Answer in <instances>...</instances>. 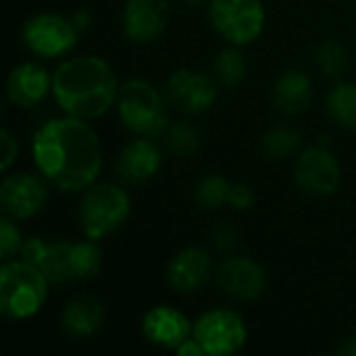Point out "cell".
Segmentation results:
<instances>
[{
  "instance_id": "6da1fadb",
  "label": "cell",
  "mask_w": 356,
  "mask_h": 356,
  "mask_svg": "<svg viewBox=\"0 0 356 356\" xmlns=\"http://www.w3.org/2000/svg\"><path fill=\"white\" fill-rule=\"evenodd\" d=\"M31 156L38 173L60 192H83L102 171V144L86 119L58 117L33 134Z\"/></svg>"
},
{
  "instance_id": "7a4b0ae2",
  "label": "cell",
  "mask_w": 356,
  "mask_h": 356,
  "mask_svg": "<svg viewBox=\"0 0 356 356\" xmlns=\"http://www.w3.org/2000/svg\"><path fill=\"white\" fill-rule=\"evenodd\" d=\"M119 79L113 67L94 54L63 60L52 73V98L56 106L77 119L106 115L119 96Z\"/></svg>"
},
{
  "instance_id": "3957f363",
  "label": "cell",
  "mask_w": 356,
  "mask_h": 356,
  "mask_svg": "<svg viewBox=\"0 0 356 356\" xmlns=\"http://www.w3.org/2000/svg\"><path fill=\"white\" fill-rule=\"evenodd\" d=\"M48 277L23 259L4 261L0 267V313L13 321L35 317L48 300Z\"/></svg>"
},
{
  "instance_id": "277c9868",
  "label": "cell",
  "mask_w": 356,
  "mask_h": 356,
  "mask_svg": "<svg viewBox=\"0 0 356 356\" xmlns=\"http://www.w3.org/2000/svg\"><path fill=\"white\" fill-rule=\"evenodd\" d=\"M117 111L125 129L142 138L165 136L169 127L167 96H163L161 90H156L150 81L140 77L127 79L119 88Z\"/></svg>"
},
{
  "instance_id": "5b68a950",
  "label": "cell",
  "mask_w": 356,
  "mask_h": 356,
  "mask_svg": "<svg viewBox=\"0 0 356 356\" xmlns=\"http://www.w3.org/2000/svg\"><path fill=\"white\" fill-rule=\"evenodd\" d=\"M131 215V198L127 190L111 181H96L79 200V225L86 238L104 240L115 234Z\"/></svg>"
},
{
  "instance_id": "8992f818",
  "label": "cell",
  "mask_w": 356,
  "mask_h": 356,
  "mask_svg": "<svg viewBox=\"0 0 356 356\" xmlns=\"http://www.w3.org/2000/svg\"><path fill=\"white\" fill-rule=\"evenodd\" d=\"M102 267V250L96 240H79V242H50L48 252L40 265L50 284H67V282H86L100 273Z\"/></svg>"
},
{
  "instance_id": "52a82bcc",
  "label": "cell",
  "mask_w": 356,
  "mask_h": 356,
  "mask_svg": "<svg viewBox=\"0 0 356 356\" xmlns=\"http://www.w3.org/2000/svg\"><path fill=\"white\" fill-rule=\"evenodd\" d=\"M209 19L227 44L242 48L263 33L267 15L263 0H211Z\"/></svg>"
},
{
  "instance_id": "ba28073f",
  "label": "cell",
  "mask_w": 356,
  "mask_h": 356,
  "mask_svg": "<svg viewBox=\"0 0 356 356\" xmlns=\"http://www.w3.org/2000/svg\"><path fill=\"white\" fill-rule=\"evenodd\" d=\"M192 336L207 356H229L246 346L248 327L240 313L232 309H211L194 321Z\"/></svg>"
},
{
  "instance_id": "9c48e42d",
  "label": "cell",
  "mask_w": 356,
  "mask_h": 356,
  "mask_svg": "<svg viewBox=\"0 0 356 356\" xmlns=\"http://www.w3.org/2000/svg\"><path fill=\"white\" fill-rule=\"evenodd\" d=\"M21 35L29 52L35 56L60 58L75 48L79 29L71 17L58 13H38L23 23Z\"/></svg>"
},
{
  "instance_id": "30bf717a",
  "label": "cell",
  "mask_w": 356,
  "mask_h": 356,
  "mask_svg": "<svg viewBox=\"0 0 356 356\" xmlns=\"http://www.w3.org/2000/svg\"><path fill=\"white\" fill-rule=\"evenodd\" d=\"M342 181V169L327 144H313L294 156V184L311 196H334Z\"/></svg>"
},
{
  "instance_id": "8fae6325",
  "label": "cell",
  "mask_w": 356,
  "mask_h": 356,
  "mask_svg": "<svg viewBox=\"0 0 356 356\" xmlns=\"http://www.w3.org/2000/svg\"><path fill=\"white\" fill-rule=\"evenodd\" d=\"M165 96L171 106L186 115L207 113L219 98L215 75L196 69H177L165 83Z\"/></svg>"
},
{
  "instance_id": "7c38bea8",
  "label": "cell",
  "mask_w": 356,
  "mask_h": 356,
  "mask_svg": "<svg viewBox=\"0 0 356 356\" xmlns=\"http://www.w3.org/2000/svg\"><path fill=\"white\" fill-rule=\"evenodd\" d=\"M48 181L27 171L10 173L0 186V204L4 215L25 221L35 217L48 200Z\"/></svg>"
},
{
  "instance_id": "4fadbf2b",
  "label": "cell",
  "mask_w": 356,
  "mask_h": 356,
  "mask_svg": "<svg viewBox=\"0 0 356 356\" xmlns=\"http://www.w3.org/2000/svg\"><path fill=\"white\" fill-rule=\"evenodd\" d=\"M215 277L225 296L242 302H252L261 298L267 290V273L263 265H259L250 257H225L219 263Z\"/></svg>"
},
{
  "instance_id": "5bb4252c",
  "label": "cell",
  "mask_w": 356,
  "mask_h": 356,
  "mask_svg": "<svg viewBox=\"0 0 356 356\" xmlns=\"http://www.w3.org/2000/svg\"><path fill=\"white\" fill-rule=\"evenodd\" d=\"M169 23L167 0H127L123 6V31L134 44L156 42Z\"/></svg>"
},
{
  "instance_id": "9a60e30c",
  "label": "cell",
  "mask_w": 356,
  "mask_h": 356,
  "mask_svg": "<svg viewBox=\"0 0 356 356\" xmlns=\"http://www.w3.org/2000/svg\"><path fill=\"white\" fill-rule=\"evenodd\" d=\"M52 94V73L33 60H25L10 69L6 77L8 102L19 108H33Z\"/></svg>"
},
{
  "instance_id": "2e32d148",
  "label": "cell",
  "mask_w": 356,
  "mask_h": 356,
  "mask_svg": "<svg viewBox=\"0 0 356 356\" xmlns=\"http://www.w3.org/2000/svg\"><path fill=\"white\" fill-rule=\"evenodd\" d=\"M213 275V257L202 246H186L167 263V282L179 294H192Z\"/></svg>"
},
{
  "instance_id": "e0dca14e",
  "label": "cell",
  "mask_w": 356,
  "mask_h": 356,
  "mask_svg": "<svg viewBox=\"0 0 356 356\" xmlns=\"http://www.w3.org/2000/svg\"><path fill=\"white\" fill-rule=\"evenodd\" d=\"M194 323L175 307L159 305L150 309L142 319V336L161 348L175 350L181 342L192 338Z\"/></svg>"
},
{
  "instance_id": "ac0fdd59",
  "label": "cell",
  "mask_w": 356,
  "mask_h": 356,
  "mask_svg": "<svg viewBox=\"0 0 356 356\" xmlns=\"http://www.w3.org/2000/svg\"><path fill=\"white\" fill-rule=\"evenodd\" d=\"M163 165V154L152 138L138 136L131 140L117 159V173L121 181L129 186H140L150 181Z\"/></svg>"
},
{
  "instance_id": "d6986e66",
  "label": "cell",
  "mask_w": 356,
  "mask_h": 356,
  "mask_svg": "<svg viewBox=\"0 0 356 356\" xmlns=\"http://www.w3.org/2000/svg\"><path fill=\"white\" fill-rule=\"evenodd\" d=\"M104 323V305L94 296H77L69 300L60 313V327L75 340L92 338Z\"/></svg>"
},
{
  "instance_id": "ffe728a7",
  "label": "cell",
  "mask_w": 356,
  "mask_h": 356,
  "mask_svg": "<svg viewBox=\"0 0 356 356\" xmlns=\"http://www.w3.org/2000/svg\"><path fill=\"white\" fill-rule=\"evenodd\" d=\"M315 90H313V81L307 73L290 69L286 73H282L275 83H273V104L280 113L296 117L300 113H305L311 102H313Z\"/></svg>"
},
{
  "instance_id": "44dd1931",
  "label": "cell",
  "mask_w": 356,
  "mask_h": 356,
  "mask_svg": "<svg viewBox=\"0 0 356 356\" xmlns=\"http://www.w3.org/2000/svg\"><path fill=\"white\" fill-rule=\"evenodd\" d=\"M325 108L330 119L348 131H356V83L355 81H340L336 83L327 98Z\"/></svg>"
},
{
  "instance_id": "7402d4cb",
  "label": "cell",
  "mask_w": 356,
  "mask_h": 356,
  "mask_svg": "<svg viewBox=\"0 0 356 356\" xmlns=\"http://www.w3.org/2000/svg\"><path fill=\"white\" fill-rule=\"evenodd\" d=\"M248 73V63L244 52L240 50V46H227L225 50H221L213 63V75L215 79L225 86V88H236L246 79Z\"/></svg>"
},
{
  "instance_id": "603a6c76",
  "label": "cell",
  "mask_w": 356,
  "mask_h": 356,
  "mask_svg": "<svg viewBox=\"0 0 356 356\" xmlns=\"http://www.w3.org/2000/svg\"><path fill=\"white\" fill-rule=\"evenodd\" d=\"M302 148V134L290 125H275L263 136V150L271 159L296 156Z\"/></svg>"
},
{
  "instance_id": "cb8c5ba5",
  "label": "cell",
  "mask_w": 356,
  "mask_h": 356,
  "mask_svg": "<svg viewBox=\"0 0 356 356\" xmlns=\"http://www.w3.org/2000/svg\"><path fill=\"white\" fill-rule=\"evenodd\" d=\"M165 144H167L171 154L188 159V156H194L200 150L202 134L190 121H175L165 131Z\"/></svg>"
},
{
  "instance_id": "d4e9b609",
  "label": "cell",
  "mask_w": 356,
  "mask_h": 356,
  "mask_svg": "<svg viewBox=\"0 0 356 356\" xmlns=\"http://www.w3.org/2000/svg\"><path fill=\"white\" fill-rule=\"evenodd\" d=\"M232 184L219 173H207L194 188V200L204 211H219L229 200Z\"/></svg>"
},
{
  "instance_id": "484cf974",
  "label": "cell",
  "mask_w": 356,
  "mask_h": 356,
  "mask_svg": "<svg viewBox=\"0 0 356 356\" xmlns=\"http://www.w3.org/2000/svg\"><path fill=\"white\" fill-rule=\"evenodd\" d=\"M315 63L327 77H340L348 69V54L346 48L338 40H325L317 48Z\"/></svg>"
},
{
  "instance_id": "4316f807",
  "label": "cell",
  "mask_w": 356,
  "mask_h": 356,
  "mask_svg": "<svg viewBox=\"0 0 356 356\" xmlns=\"http://www.w3.org/2000/svg\"><path fill=\"white\" fill-rule=\"evenodd\" d=\"M23 240L25 238L21 236V229L17 227V219L2 215V219H0V259H2V263L10 261L15 254H19Z\"/></svg>"
},
{
  "instance_id": "83f0119b",
  "label": "cell",
  "mask_w": 356,
  "mask_h": 356,
  "mask_svg": "<svg viewBox=\"0 0 356 356\" xmlns=\"http://www.w3.org/2000/svg\"><path fill=\"white\" fill-rule=\"evenodd\" d=\"M0 169L6 173L15 163H17V156H19V142L17 138L13 136L10 129H2L0 131Z\"/></svg>"
},
{
  "instance_id": "f1b7e54d",
  "label": "cell",
  "mask_w": 356,
  "mask_h": 356,
  "mask_svg": "<svg viewBox=\"0 0 356 356\" xmlns=\"http://www.w3.org/2000/svg\"><path fill=\"white\" fill-rule=\"evenodd\" d=\"M48 246H50V242H44L42 238H25L21 244V250H19V259L40 267L48 252Z\"/></svg>"
},
{
  "instance_id": "f546056e",
  "label": "cell",
  "mask_w": 356,
  "mask_h": 356,
  "mask_svg": "<svg viewBox=\"0 0 356 356\" xmlns=\"http://www.w3.org/2000/svg\"><path fill=\"white\" fill-rule=\"evenodd\" d=\"M252 204H254V192H252V188L248 184H242V181L232 184L227 207H232L234 211L244 213V211L252 209Z\"/></svg>"
},
{
  "instance_id": "4dcf8cb0",
  "label": "cell",
  "mask_w": 356,
  "mask_h": 356,
  "mask_svg": "<svg viewBox=\"0 0 356 356\" xmlns=\"http://www.w3.org/2000/svg\"><path fill=\"white\" fill-rule=\"evenodd\" d=\"M211 240H213V244H215L217 250L229 252V250H234L236 244H238V234H236V229L229 227L227 223H219L217 227H213Z\"/></svg>"
},
{
  "instance_id": "1f68e13d",
  "label": "cell",
  "mask_w": 356,
  "mask_h": 356,
  "mask_svg": "<svg viewBox=\"0 0 356 356\" xmlns=\"http://www.w3.org/2000/svg\"><path fill=\"white\" fill-rule=\"evenodd\" d=\"M175 355L177 356H207L204 355V350H202V346L196 342V338L192 336V338H188L186 342H181L177 348H175Z\"/></svg>"
},
{
  "instance_id": "d6a6232c",
  "label": "cell",
  "mask_w": 356,
  "mask_h": 356,
  "mask_svg": "<svg viewBox=\"0 0 356 356\" xmlns=\"http://www.w3.org/2000/svg\"><path fill=\"white\" fill-rule=\"evenodd\" d=\"M71 19H73L75 27H77L79 31H83V29L90 27V13H88V10H77Z\"/></svg>"
},
{
  "instance_id": "836d02e7",
  "label": "cell",
  "mask_w": 356,
  "mask_h": 356,
  "mask_svg": "<svg viewBox=\"0 0 356 356\" xmlns=\"http://www.w3.org/2000/svg\"><path fill=\"white\" fill-rule=\"evenodd\" d=\"M338 355L340 356H356V336L355 338H348L342 342V346L338 348Z\"/></svg>"
},
{
  "instance_id": "e575fe53",
  "label": "cell",
  "mask_w": 356,
  "mask_h": 356,
  "mask_svg": "<svg viewBox=\"0 0 356 356\" xmlns=\"http://www.w3.org/2000/svg\"><path fill=\"white\" fill-rule=\"evenodd\" d=\"M188 4H204V2H211V0H186Z\"/></svg>"
}]
</instances>
